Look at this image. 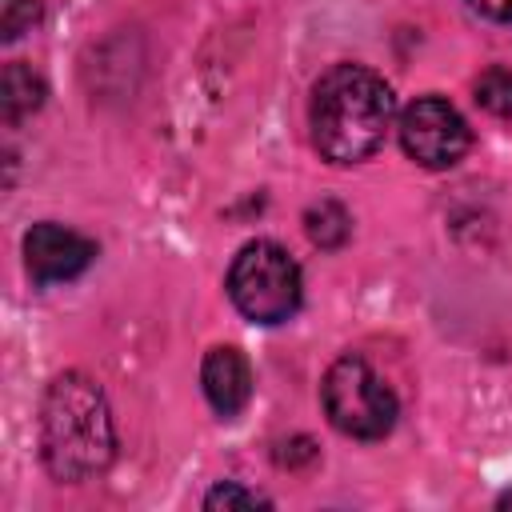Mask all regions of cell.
Segmentation results:
<instances>
[{
    "label": "cell",
    "mask_w": 512,
    "mask_h": 512,
    "mask_svg": "<svg viewBox=\"0 0 512 512\" xmlns=\"http://www.w3.org/2000/svg\"><path fill=\"white\" fill-rule=\"evenodd\" d=\"M116 456V424L96 380L64 372L40 404V460L52 480L80 484L108 472Z\"/></svg>",
    "instance_id": "6da1fadb"
},
{
    "label": "cell",
    "mask_w": 512,
    "mask_h": 512,
    "mask_svg": "<svg viewBox=\"0 0 512 512\" xmlns=\"http://www.w3.org/2000/svg\"><path fill=\"white\" fill-rule=\"evenodd\" d=\"M392 88L364 64H336L312 88V144L332 164L368 160L392 128Z\"/></svg>",
    "instance_id": "7a4b0ae2"
},
{
    "label": "cell",
    "mask_w": 512,
    "mask_h": 512,
    "mask_svg": "<svg viewBox=\"0 0 512 512\" xmlns=\"http://www.w3.org/2000/svg\"><path fill=\"white\" fill-rule=\"evenodd\" d=\"M228 296L252 324H284L304 296L300 264L276 240H252L232 256Z\"/></svg>",
    "instance_id": "3957f363"
},
{
    "label": "cell",
    "mask_w": 512,
    "mask_h": 512,
    "mask_svg": "<svg viewBox=\"0 0 512 512\" xmlns=\"http://www.w3.org/2000/svg\"><path fill=\"white\" fill-rule=\"evenodd\" d=\"M324 396V412L332 420L336 432L352 436V440H380L392 432L400 404L396 392L372 372V364L364 356H340L320 384Z\"/></svg>",
    "instance_id": "277c9868"
},
{
    "label": "cell",
    "mask_w": 512,
    "mask_h": 512,
    "mask_svg": "<svg viewBox=\"0 0 512 512\" xmlns=\"http://www.w3.org/2000/svg\"><path fill=\"white\" fill-rule=\"evenodd\" d=\"M400 148L420 168H452L464 160L472 132L468 120L444 96H416L400 112Z\"/></svg>",
    "instance_id": "5b68a950"
},
{
    "label": "cell",
    "mask_w": 512,
    "mask_h": 512,
    "mask_svg": "<svg viewBox=\"0 0 512 512\" xmlns=\"http://www.w3.org/2000/svg\"><path fill=\"white\" fill-rule=\"evenodd\" d=\"M92 260H96V244L68 224L40 220L24 232V264H28L36 284L76 280Z\"/></svg>",
    "instance_id": "8992f818"
},
{
    "label": "cell",
    "mask_w": 512,
    "mask_h": 512,
    "mask_svg": "<svg viewBox=\"0 0 512 512\" xmlns=\"http://www.w3.org/2000/svg\"><path fill=\"white\" fill-rule=\"evenodd\" d=\"M200 388L216 416H236L252 400V368L236 348H212L200 364Z\"/></svg>",
    "instance_id": "52a82bcc"
},
{
    "label": "cell",
    "mask_w": 512,
    "mask_h": 512,
    "mask_svg": "<svg viewBox=\"0 0 512 512\" xmlns=\"http://www.w3.org/2000/svg\"><path fill=\"white\" fill-rule=\"evenodd\" d=\"M48 88L40 80V72H32L28 64H8L4 76H0V108H4V120H24L28 112H36L44 104Z\"/></svg>",
    "instance_id": "ba28073f"
},
{
    "label": "cell",
    "mask_w": 512,
    "mask_h": 512,
    "mask_svg": "<svg viewBox=\"0 0 512 512\" xmlns=\"http://www.w3.org/2000/svg\"><path fill=\"white\" fill-rule=\"evenodd\" d=\"M304 228H308V240L320 244V248H340L352 232V216L336 204V200H320L304 212Z\"/></svg>",
    "instance_id": "9c48e42d"
},
{
    "label": "cell",
    "mask_w": 512,
    "mask_h": 512,
    "mask_svg": "<svg viewBox=\"0 0 512 512\" xmlns=\"http://www.w3.org/2000/svg\"><path fill=\"white\" fill-rule=\"evenodd\" d=\"M476 104L496 116V120H512V72L508 68H488L476 76V88H472Z\"/></svg>",
    "instance_id": "30bf717a"
},
{
    "label": "cell",
    "mask_w": 512,
    "mask_h": 512,
    "mask_svg": "<svg viewBox=\"0 0 512 512\" xmlns=\"http://www.w3.org/2000/svg\"><path fill=\"white\" fill-rule=\"evenodd\" d=\"M36 20H40V4L36 0H0V36L4 40L24 36Z\"/></svg>",
    "instance_id": "8fae6325"
},
{
    "label": "cell",
    "mask_w": 512,
    "mask_h": 512,
    "mask_svg": "<svg viewBox=\"0 0 512 512\" xmlns=\"http://www.w3.org/2000/svg\"><path fill=\"white\" fill-rule=\"evenodd\" d=\"M204 508H268V496H260V492H252V488H244V484H236V480H228V484H216L208 496H204Z\"/></svg>",
    "instance_id": "7c38bea8"
},
{
    "label": "cell",
    "mask_w": 512,
    "mask_h": 512,
    "mask_svg": "<svg viewBox=\"0 0 512 512\" xmlns=\"http://www.w3.org/2000/svg\"><path fill=\"white\" fill-rule=\"evenodd\" d=\"M480 16L496 20V24H512V0H468Z\"/></svg>",
    "instance_id": "4fadbf2b"
},
{
    "label": "cell",
    "mask_w": 512,
    "mask_h": 512,
    "mask_svg": "<svg viewBox=\"0 0 512 512\" xmlns=\"http://www.w3.org/2000/svg\"><path fill=\"white\" fill-rule=\"evenodd\" d=\"M496 508H512V492H504V496L496 500Z\"/></svg>",
    "instance_id": "5bb4252c"
}]
</instances>
